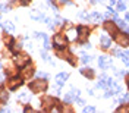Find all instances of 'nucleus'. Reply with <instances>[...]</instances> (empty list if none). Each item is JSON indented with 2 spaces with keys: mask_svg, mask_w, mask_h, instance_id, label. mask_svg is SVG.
<instances>
[{
  "mask_svg": "<svg viewBox=\"0 0 129 113\" xmlns=\"http://www.w3.org/2000/svg\"><path fill=\"white\" fill-rule=\"evenodd\" d=\"M29 88L34 91V93H38V91H44L47 88V82L46 81H34L29 84Z\"/></svg>",
  "mask_w": 129,
  "mask_h": 113,
  "instance_id": "1",
  "label": "nucleus"
},
{
  "mask_svg": "<svg viewBox=\"0 0 129 113\" xmlns=\"http://www.w3.org/2000/svg\"><path fill=\"white\" fill-rule=\"evenodd\" d=\"M53 44H54V47H57V49H65V47H66V38L60 34H56L53 37Z\"/></svg>",
  "mask_w": 129,
  "mask_h": 113,
  "instance_id": "2",
  "label": "nucleus"
},
{
  "mask_svg": "<svg viewBox=\"0 0 129 113\" xmlns=\"http://www.w3.org/2000/svg\"><path fill=\"white\" fill-rule=\"evenodd\" d=\"M114 38H116V41L119 46H129V35L128 34H116L114 35Z\"/></svg>",
  "mask_w": 129,
  "mask_h": 113,
  "instance_id": "3",
  "label": "nucleus"
},
{
  "mask_svg": "<svg viewBox=\"0 0 129 113\" xmlns=\"http://www.w3.org/2000/svg\"><path fill=\"white\" fill-rule=\"evenodd\" d=\"M104 29L107 31V32H110V34L114 37L116 34H119V31H117V28H116V25L113 24L112 21H107L106 24H104Z\"/></svg>",
  "mask_w": 129,
  "mask_h": 113,
  "instance_id": "4",
  "label": "nucleus"
},
{
  "mask_svg": "<svg viewBox=\"0 0 129 113\" xmlns=\"http://www.w3.org/2000/svg\"><path fill=\"white\" fill-rule=\"evenodd\" d=\"M78 96H79V91H78V90H72L70 93H68V94L65 96V103H72V101H75Z\"/></svg>",
  "mask_w": 129,
  "mask_h": 113,
  "instance_id": "5",
  "label": "nucleus"
},
{
  "mask_svg": "<svg viewBox=\"0 0 129 113\" xmlns=\"http://www.w3.org/2000/svg\"><path fill=\"white\" fill-rule=\"evenodd\" d=\"M15 62H16V65L19 68H24L26 63L29 62V59H28V56H16L15 57Z\"/></svg>",
  "mask_w": 129,
  "mask_h": 113,
  "instance_id": "6",
  "label": "nucleus"
},
{
  "mask_svg": "<svg viewBox=\"0 0 129 113\" xmlns=\"http://www.w3.org/2000/svg\"><path fill=\"white\" fill-rule=\"evenodd\" d=\"M8 84H9V88H10V90H16L19 85H22V81L19 78H13V79H10Z\"/></svg>",
  "mask_w": 129,
  "mask_h": 113,
  "instance_id": "7",
  "label": "nucleus"
},
{
  "mask_svg": "<svg viewBox=\"0 0 129 113\" xmlns=\"http://www.w3.org/2000/svg\"><path fill=\"white\" fill-rule=\"evenodd\" d=\"M114 54L120 56L122 60L125 62V65H128V66H129V50H128V52H125V53H122L120 50H116V52H114Z\"/></svg>",
  "mask_w": 129,
  "mask_h": 113,
  "instance_id": "8",
  "label": "nucleus"
},
{
  "mask_svg": "<svg viewBox=\"0 0 129 113\" xmlns=\"http://www.w3.org/2000/svg\"><path fill=\"white\" fill-rule=\"evenodd\" d=\"M100 43L103 46V49H109V47L112 46V40H110L109 37H106V35H101V37H100Z\"/></svg>",
  "mask_w": 129,
  "mask_h": 113,
  "instance_id": "9",
  "label": "nucleus"
},
{
  "mask_svg": "<svg viewBox=\"0 0 129 113\" xmlns=\"http://www.w3.org/2000/svg\"><path fill=\"white\" fill-rule=\"evenodd\" d=\"M68 73L66 72H62V73H59L57 77H56V82H57V85H63L65 84V81L68 79Z\"/></svg>",
  "mask_w": 129,
  "mask_h": 113,
  "instance_id": "10",
  "label": "nucleus"
},
{
  "mask_svg": "<svg viewBox=\"0 0 129 113\" xmlns=\"http://www.w3.org/2000/svg\"><path fill=\"white\" fill-rule=\"evenodd\" d=\"M31 18L35 19V21H46V16H44L43 13H38L37 9H34V10L31 12Z\"/></svg>",
  "mask_w": 129,
  "mask_h": 113,
  "instance_id": "11",
  "label": "nucleus"
},
{
  "mask_svg": "<svg viewBox=\"0 0 129 113\" xmlns=\"http://www.w3.org/2000/svg\"><path fill=\"white\" fill-rule=\"evenodd\" d=\"M76 31H78V34H79V37H85V35L90 32L88 26H85V25H79V26L76 28Z\"/></svg>",
  "mask_w": 129,
  "mask_h": 113,
  "instance_id": "12",
  "label": "nucleus"
},
{
  "mask_svg": "<svg viewBox=\"0 0 129 113\" xmlns=\"http://www.w3.org/2000/svg\"><path fill=\"white\" fill-rule=\"evenodd\" d=\"M98 65H100V68H101V69H106L109 65H112V60H110V59H109V60H106L103 56H101V57L98 59Z\"/></svg>",
  "mask_w": 129,
  "mask_h": 113,
  "instance_id": "13",
  "label": "nucleus"
},
{
  "mask_svg": "<svg viewBox=\"0 0 129 113\" xmlns=\"http://www.w3.org/2000/svg\"><path fill=\"white\" fill-rule=\"evenodd\" d=\"M116 22H117V26H119L120 29H125V32H129V26L126 25V24H125L123 21H120V19L117 18V19H116Z\"/></svg>",
  "mask_w": 129,
  "mask_h": 113,
  "instance_id": "14",
  "label": "nucleus"
},
{
  "mask_svg": "<svg viewBox=\"0 0 129 113\" xmlns=\"http://www.w3.org/2000/svg\"><path fill=\"white\" fill-rule=\"evenodd\" d=\"M103 18H104V16L101 15V13H98V12H94L93 15H90V16H88V19H95V21H101Z\"/></svg>",
  "mask_w": 129,
  "mask_h": 113,
  "instance_id": "15",
  "label": "nucleus"
},
{
  "mask_svg": "<svg viewBox=\"0 0 129 113\" xmlns=\"http://www.w3.org/2000/svg\"><path fill=\"white\" fill-rule=\"evenodd\" d=\"M75 34H78L76 29H70V31H68V38H69V40H72V41H73V40H76V35H75Z\"/></svg>",
  "mask_w": 129,
  "mask_h": 113,
  "instance_id": "16",
  "label": "nucleus"
},
{
  "mask_svg": "<svg viewBox=\"0 0 129 113\" xmlns=\"http://www.w3.org/2000/svg\"><path fill=\"white\" fill-rule=\"evenodd\" d=\"M81 73H82V75H85V77H88V78H93V77H94V72H93V70L91 69H81Z\"/></svg>",
  "mask_w": 129,
  "mask_h": 113,
  "instance_id": "17",
  "label": "nucleus"
},
{
  "mask_svg": "<svg viewBox=\"0 0 129 113\" xmlns=\"http://www.w3.org/2000/svg\"><path fill=\"white\" fill-rule=\"evenodd\" d=\"M3 28H5V31H8V32H13V31H15V28H13V25H12L10 22H6V24L3 25Z\"/></svg>",
  "mask_w": 129,
  "mask_h": 113,
  "instance_id": "18",
  "label": "nucleus"
},
{
  "mask_svg": "<svg viewBox=\"0 0 129 113\" xmlns=\"http://www.w3.org/2000/svg\"><path fill=\"white\" fill-rule=\"evenodd\" d=\"M0 100H2V101H6V100H8V93H6V90H3V88H0Z\"/></svg>",
  "mask_w": 129,
  "mask_h": 113,
  "instance_id": "19",
  "label": "nucleus"
},
{
  "mask_svg": "<svg viewBox=\"0 0 129 113\" xmlns=\"http://www.w3.org/2000/svg\"><path fill=\"white\" fill-rule=\"evenodd\" d=\"M81 60L84 62V63H88V62H91V56H87V54H82V59Z\"/></svg>",
  "mask_w": 129,
  "mask_h": 113,
  "instance_id": "20",
  "label": "nucleus"
},
{
  "mask_svg": "<svg viewBox=\"0 0 129 113\" xmlns=\"http://www.w3.org/2000/svg\"><path fill=\"white\" fill-rule=\"evenodd\" d=\"M125 9H126V6H125V3H122V2H119V3H117V10H119V12H122V10H125Z\"/></svg>",
  "mask_w": 129,
  "mask_h": 113,
  "instance_id": "21",
  "label": "nucleus"
},
{
  "mask_svg": "<svg viewBox=\"0 0 129 113\" xmlns=\"http://www.w3.org/2000/svg\"><path fill=\"white\" fill-rule=\"evenodd\" d=\"M120 103L122 104H125V103H129V94H126V96H123L120 98Z\"/></svg>",
  "mask_w": 129,
  "mask_h": 113,
  "instance_id": "22",
  "label": "nucleus"
},
{
  "mask_svg": "<svg viewBox=\"0 0 129 113\" xmlns=\"http://www.w3.org/2000/svg\"><path fill=\"white\" fill-rule=\"evenodd\" d=\"M9 8L6 6V5H0V12H8Z\"/></svg>",
  "mask_w": 129,
  "mask_h": 113,
  "instance_id": "23",
  "label": "nucleus"
},
{
  "mask_svg": "<svg viewBox=\"0 0 129 113\" xmlns=\"http://www.w3.org/2000/svg\"><path fill=\"white\" fill-rule=\"evenodd\" d=\"M37 77H38V78H47V73H44V72H37Z\"/></svg>",
  "mask_w": 129,
  "mask_h": 113,
  "instance_id": "24",
  "label": "nucleus"
},
{
  "mask_svg": "<svg viewBox=\"0 0 129 113\" xmlns=\"http://www.w3.org/2000/svg\"><path fill=\"white\" fill-rule=\"evenodd\" d=\"M84 112H95V107H84Z\"/></svg>",
  "mask_w": 129,
  "mask_h": 113,
  "instance_id": "25",
  "label": "nucleus"
},
{
  "mask_svg": "<svg viewBox=\"0 0 129 113\" xmlns=\"http://www.w3.org/2000/svg\"><path fill=\"white\" fill-rule=\"evenodd\" d=\"M29 2H31V0H21V3H22V5H28Z\"/></svg>",
  "mask_w": 129,
  "mask_h": 113,
  "instance_id": "26",
  "label": "nucleus"
},
{
  "mask_svg": "<svg viewBox=\"0 0 129 113\" xmlns=\"http://www.w3.org/2000/svg\"><path fill=\"white\" fill-rule=\"evenodd\" d=\"M60 3H68V0H59Z\"/></svg>",
  "mask_w": 129,
  "mask_h": 113,
  "instance_id": "27",
  "label": "nucleus"
},
{
  "mask_svg": "<svg viewBox=\"0 0 129 113\" xmlns=\"http://www.w3.org/2000/svg\"><path fill=\"white\" fill-rule=\"evenodd\" d=\"M110 3H112V5H114V3H116V0H110Z\"/></svg>",
  "mask_w": 129,
  "mask_h": 113,
  "instance_id": "28",
  "label": "nucleus"
},
{
  "mask_svg": "<svg viewBox=\"0 0 129 113\" xmlns=\"http://www.w3.org/2000/svg\"><path fill=\"white\" fill-rule=\"evenodd\" d=\"M126 21H129V13H126Z\"/></svg>",
  "mask_w": 129,
  "mask_h": 113,
  "instance_id": "29",
  "label": "nucleus"
},
{
  "mask_svg": "<svg viewBox=\"0 0 129 113\" xmlns=\"http://www.w3.org/2000/svg\"><path fill=\"white\" fill-rule=\"evenodd\" d=\"M128 88H129V79H128Z\"/></svg>",
  "mask_w": 129,
  "mask_h": 113,
  "instance_id": "30",
  "label": "nucleus"
}]
</instances>
